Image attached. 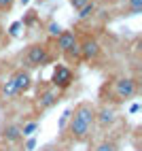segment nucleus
I'll list each match as a JSON object with an SVG mask.
<instances>
[{
	"label": "nucleus",
	"instance_id": "f257e3e1",
	"mask_svg": "<svg viewBox=\"0 0 142 151\" xmlns=\"http://www.w3.org/2000/svg\"><path fill=\"white\" fill-rule=\"evenodd\" d=\"M93 122H96V106L91 102H78L74 106V115H70L68 119V132L72 140H76V143L87 140Z\"/></svg>",
	"mask_w": 142,
	"mask_h": 151
},
{
	"label": "nucleus",
	"instance_id": "f03ea898",
	"mask_svg": "<svg viewBox=\"0 0 142 151\" xmlns=\"http://www.w3.org/2000/svg\"><path fill=\"white\" fill-rule=\"evenodd\" d=\"M49 60H51V55H49V49L43 45V43H34L30 45L26 49V55H24V62L28 68H38V66H45L49 64ZM26 68V70H28Z\"/></svg>",
	"mask_w": 142,
	"mask_h": 151
},
{
	"label": "nucleus",
	"instance_id": "7ed1b4c3",
	"mask_svg": "<svg viewBox=\"0 0 142 151\" xmlns=\"http://www.w3.org/2000/svg\"><path fill=\"white\" fill-rule=\"evenodd\" d=\"M113 92H115V100L134 98L136 92H138V83H136V79H131V77H121V79L115 81Z\"/></svg>",
	"mask_w": 142,
	"mask_h": 151
},
{
	"label": "nucleus",
	"instance_id": "20e7f679",
	"mask_svg": "<svg viewBox=\"0 0 142 151\" xmlns=\"http://www.w3.org/2000/svg\"><path fill=\"white\" fill-rule=\"evenodd\" d=\"M78 47H81V60L85 62H91V60H98L100 53H102V47H100V41L96 36H83V41H78Z\"/></svg>",
	"mask_w": 142,
	"mask_h": 151
},
{
	"label": "nucleus",
	"instance_id": "39448f33",
	"mask_svg": "<svg viewBox=\"0 0 142 151\" xmlns=\"http://www.w3.org/2000/svg\"><path fill=\"white\" fill-rule=\"evenodd\" d=\"M74 81V73L70 70L68 66L64 64H57L55 70H53V75H51V87H55L57 92H62V89L70 87Z\"/></svg>",
	"mask_w": 142,
	"mask_h": 151
},
{
	"label": "nucleus",
	"instance_id": "423d86ee",
	"mask_svg": "<svg viewBox=\"0 0 142 151\" xmlns=\"http://www.w3.org/2000/svg\"><path fill=\"white\" fill-rule=\"evenodd\" d=\"M11 81L17 89V94H26L28 89L32 87V75H30V70H26V68H17L13 73V77H11Z\"/></svg>",
	"mask_w": 142,
	"mask_h": 151
},
{
	"label": "nucleus",
	"instance_id": "0eeeda50",
	"mask_svg": "<svg viewBox=\"0 0 142 151\" xmlns=\"http://www.w3.org/2000/svg\"><path fill=\"white\" fill-rule=\"evenodd\" d=\"M96 122L100 128H108L117 122V111L113 106H102V109H96Z\"/></svg>",
	"mask_w": 142,
	"mask_h": 151
},
{
	"label": "nucleus",
	"instance_id": "6e6552de",
	"mask_svg": "<svg viewBox=\"0 0 142 151\" xmlns=\"http://www.w3.org/2000/svg\"><path fill=\"white\" fill-rule=\"evenodd\" d=\"M57 100H59V92L55 87H49V89H45L43 94H38L36 104H38L40 111H47V109H51L53 104H57Z\"/></svg>",
	"mask_w": 142,
	"mask_h": 151
},
{
	"label": "nucleus",
	"instance_id": "1a4fd4ad",
	"mask_svg": "<svg viewBox=\"0 0 142 151\" xmlns=\"http://www.w3.org/2000/svg\"><path fill=\"white\" fill-rule=\"evenodd\" d=\"M76 43H78V36L72 32V30H62V34L57 36V49L62 53H68Z\"/></svg>",
	"mask_w": 142,
	"mask_h": 151
},
{
	"label": "nucleus",
	"instance_id": "9d476101",
	"mask_svg": "<svg viewBox=\"0 0 142 151\" xmlns=\"http://www.w3.org/2000/svg\"><path fill=\"white\" fill-rule=\"evenodd\" d=\"M0 136H2V140H6V143H17V140L21 138V126H17V124H9V126L2 128Z\"/></svg>",
	"mask_w": 142,
	"mask_h": 151
},
{
	"label": "nucleus",
	"instance_id": "9b49d317",
	"mask_svg": "<svg viewBox=\"0 0 142 151\" xmlns=\"http://www.w3.org/2000/svg\"><path fill=\"white\" fill-rule=\"evenodd\" d=\"M17 96L19 94H17L13 81H11V79H6V81L0 85V100H2V102H11V100H15Z\"/></svg>",
	"mask_w": 142,
	"mask_h": 151
},
{
	"label": "nucleus",
	"instance_id": "f8f14e48",
	"mask_svg": "<svg viewBox=\"0 0 142 151\" xmlns=\"http://www.w3.org/2000/svg\"><path fill=\"white\" fill-rule=\"evenodd\" d=\"M93 13H96V4L89 2V4H85V6L78 11V19H87V17H91Z\"/></svg>",
	"mask_w": 142,
	"mask_h": 151
},
{
	"label": "nucleus",
	"instance_id": "ddd939ff",
	"mask_svg": "<svg viewBox=\"0 0 142 151\" xmlns=\"http://www.w3.org/2000/svg\"><path fill=\"white\" fill-rule=\"evenodd\" d=\"M127 6H129V15L142 13V0H127Z\"/></svg>",
	"mask_w": 142,
	"mask_h": 151
},
{
	"label": "nucleus",
	"instance_id": "4468645a",
	"mask_svg": "<svg viewBox=\"0 0 142 151\" xmlns=\"http://www.w3.org/2000/svg\"><path fill=\"white\" fill-rule=\"evenodd\" d=\"M36 130H38V122H30L21 128V136H32Z\"/></svg>",
	"mask_w": 142,
	"mask_h": 151
},
{
	"label": "nucleus",
	"instance_id": "2eb2a0df",
	"mask_svg": "<svg viewBox=\"0 0 142 151\" xmlns=\"http://www.w3.org/2000/svg\"><path fill=\"white\" fill-rule=\"evenodd\" d=\"M96 151H119V147L113 143V140H102V143L96 147Z\"/></svg>",
	"mask_w": 142,
	"mask_h": 151
},
{
	"label": "nucleus",
	"instance_id": "dca6fc26",
	"mask_svg": "<svg viewBox=\"0 0 142 151\" xmlns=\"http://www.w3.org/2000/svg\"><path fill=\"white\" fill-rule=\"evenodd\" d=\"M62 30H64V28L59 26L57 22H49V26H47V32L51 34V36H55V38H57L59 34H62Z\"/></svg>",
	"mask_w": 142,
	"mask_h": 151
},
{
	"label": "nucleus",
	"instance_id": "f3484780",
	"mask_svg": "<svg viewBox=\"0 0 142 151\" xmlns=\"http://www.w3.org/2000/svg\"><path fill=\"white\" fill-rule=\"evenodd\" d=\"M89 2H93V0H70V6L74 9V11H81L85 4H89Z\"/></svg>",
	"mask_w": 142,
	"mask_h": 151
},
{
	"label": "nucleus",
	"instance_id": "a211bd4d",
	"mask_svg": "<svg viewBox=\"0 0 142 151\" xmlns=\"http://www.w3.org/2000/svg\"><path fill=\"white\" fill-rule=\"evenodd\" d=\"M13 4H15V0H0V11L2 13H9L13 9Z\"/></svg>",
	"mask_w": 142,
	"mask_h": 151
},
{
	"label": "nucleus",
	"instance_id": "6ab92c4d",
	"mask_svg": "<svg viewBox=\"0 0 142 151\" xmlns=\"http://www.w3.org/2000/svg\"><path fill=\"white\" fill-rule=\"evenodd\" d=\"M70 115H72V111H64V115H62V119H59V130H64L66 126H68V119H70Z\"/></svg>",
	"mask_w": 142,
	"mask_h": 151
},
{
	"label": "nucleus",
	"instance_id": "aec40b11",
	"mask_svg": "<svg viewBox=\"0 0 142 151\" xmlns=\"http://www.w3.org/2000/svg\"><path fill=\"white\" fill-rule=\"evenodd\" d=\"M19 30H21V22H15L11 28H9V34L15 38V36H19Z\"/></svg>",
	"mask_w": 142,
	"mask_h": 151
},
{
	"label": "nucleus",
	"instance_id": "412c9836",
	"mask_svg": "<svg viewBox=\"0 0 142 151\" xmlns=\"http://www.w3.org/2000/svg\"><path fill=\"white\" fill-rule=\"evenodd\" d=\"M68 55L72 58V60H81V47H78V43H76L72 49H70V51H68Z\"/></svg>",
	"mask_w": 142,
	"mask_h": 151
},
{
	"label": "nucleus",
	"instance_id": "4be33fe9",
	"mask_svg": "<svg viewBox=\"0 0 142 151\" xmlns=\"http://www.w3.org/2000/svg\"><path fill=\"white\" fill-rule=\"evenodd\" d=\"M34 147H36V138H30L28 143H26V151H32Z\"/></svg>",
	"mask_w": 142,
	"mask_h": 151
},
{
	"label": "nucleus",
	"instance_id": "5701e85b",
	"mask_svg": "<svg viewBox=\"0 0 142 151\" xmlns=\"http://www.w3.org/2000/svg\"><path fill=\"white\" fill-rule=\"evenodd\" d=\"M45 151H62V149H55V147H49V149H45Z\"/></svg>",
	"mask_w": 142,
	"mask_h": 151
},
{
	"label": "nucleus",
	"instance_id": "b1692460",
	"mask_svg": "<svg viewBox=\"0 0 142 151\" xmlns=\"http://www.w3.org/2000/svg\"><path fill=\"white\" fill-rule=\"evenodd\" d=\"M28 2H30V0H21V4H28Z\"/></svg>",
	"mask_w": 142,
	"mask_h": 151
},
{
	"label": "nucleus",
	"instance_id": "393cba45",
	"mask_svg": "<svg viewBox=\"0 0 142 151\" xmlns=\"http://www.w3.org/2000/svg\"><path fill=\"white\" fill-rule=\"evenodd\" d=\"M38 2H45V0H38Z\"/></svg>",
	"mask_w": 142,
	"mask_h": 151
},
{
	"label": "nucleus",
	"instance_id": "a878e982",
	"mask_svg": "<svg viewBox=\"0 0 142 151\" xmlns=\"http://www.w3.org/2000/svg\"><path fill=\"white\" fill-rule=\"evenodd\" d=\"M136 151H142V149H136Z\"/></svg>",
	"mask_w": 142,
	"mask_h": 151
},
{
	"label": "nucleus",
	"instance_id": "bb28decb",
	"mask_svg": "<svg viewBox=\"0 0 142 151\" xmlns=\"http://www.w3.org/2000/svg\"><path fill=\"white\" fill-rule=\"evenodd\" d=\"M0 30H2V28H0Z\"/></svg>",
	"mask_w": 142,
	"mask_h": 151
}]
</instances>
